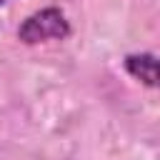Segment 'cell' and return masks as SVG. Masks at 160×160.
Instances as JSON below:
<instances>
[{
	"label": "cell",
	"mask_w": 160,
	"mask_h": 160,
	"mask_svg": "<svg viewBox=\"0 0 160 160\" xmlns=\"http://www.w3.org/2000/svg\"><path fill=\"white\" fill-rule=\"evenodd\" d=\"M5 2H10V0H0V5H5Z\"/></svg>",
	"instance_id": "3"
},
{
	"label": "cell",
	"mask_w": 160,
	"mask_h": 160,
	"mask_svg": "<svg viewBox=\"0 0 160 160\" xmlns=\"http://www.w3.org/2000/svg\"><path fill=\"white\" fill-rule=\"evenodd\" d=\"M70 35H72V25L58 5L40 8V10L30 12L18 25V40L22 45H40L48 40H68Z\"/></svg>",
	"instance_id": "1"
},
{
	"label": "cell",
	"mask_w": 160,
	"mask_h": 160,
	"mask_svg": "<svg viewBox=\"0 0 160 160\" xmlns=\"http://www.w3.org/2000/svg\"><path fill=\"white\" fill-rule=\"evenodd\" d=\"M122 70L140 85L160 90V55L155 52H128L122 58Z\"/></svg>",
	"instance_id": "2"
}]
</instances>
